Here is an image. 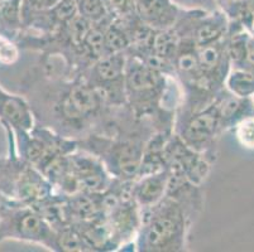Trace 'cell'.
<instances>
[{
    "mask_svg": "<svg viewBox=\"0 0 254 252\" xmlns=\"http://www.w3.org/2000/svg\"><path fill=\"white\" fill-rule=\"evenodd\" d=\"M239 0H216V3H220L223 5H228V6H232L234 4H237Z\"/></svg>",
    "mask_w": 254,
    "mask_h": 252,
    "instance_id": "obj_19",
    "label": "cell"
},
{
    "mask_svg": "<svg viewBox=\"0 0 254 252\" xmlns=\"http://www.w3.org/2000/svg\"><path fill=\"white\" fill-rule=\"evenodd\" d=\"M45 75L42 112L46 126L66 138L80 139L100 133L118 107H110L98 90L81 76Z\"/></svg>",
    "mask_w": 254,
    "mask_h": 252,
    "instance_id": "obj_1",
    "label": "cell"
},
{
    "mask_svg": "<svg viewBox=\"0 0 254 252\" xmlns=\"http://www.w3.org/2000/svg\"><path fill=\"white\" fill-rule=\"evenodd\" d=\"M68 161L80 192L101 193L109 188L114 179L103 161L89 151L77 149L68 155Z\"/></svg>",
    "mask_w": 254,
    "mask_h": 252,
    "instance_id": "obj_7",
    "label": "cell"
},
{
    "mask_svg": "<svg viewBox=\"0 0 254 252\" xmlns=\"http://www.w3.org/2000/svg\"><path fill=\"white\" fill-rule=\"evenodd\" d=\"M78 14L89 19L94 24H99L109 19L103 0H75Z\"/></svg>",
    "mask_w": 254,
    "mask_h": 252,
    "instance_id": "obj_14",
    "label": "cell"
},
{
    "mask_svg": "<svg viewBox=\"0 0 254 252\" xmlns=\"http://www.w3.org/2000/svg\"><path fill=\"white\" fill-rule=\"evenodd\" d=\"M112 20L126 23L138 18L134 0H103Z\"/></svg>",
    "mask_w": 254,
    "mask_h": 252,
    "instance_id": "obj_13",
    "label": "cell"
},
{
    "mask_svg": "<svg viewBox=\"0 0 254 252\" xmlns=\"http://www.w3.org/2000/svg\"><path fill=\"white\" fill-rule=\"evenodd\" d=\"M126 53L106 54L81 73L82 78L95 87L110 107L127 106Z\"/></svg>",
    "mask_w": 254,
    "mask_h": 252,
    "instance_id": "obj_6",
    "label": "cell"
},
{
    "mask_svg": "<svg viewBox=\"0 0 254 252\" xmlns=\"http://www.w3.org/2000/svg\"><path fill=\"white\" fill-rule=\"evenodd\" d=\"M180 8H184L185 10H201V11H215L216 0H173Z\"/></svg>",
    "mask_w": 254,
    "mask_h": 252,
    "instance_id": "obj_17",
    "label": "cell"
},
{
    "mask_svg": "<svg viewBox=\"0 0 254 252\" xmlns=\"http://www.w3.org/2000/svg\"><path fill=\"white\" fill-rule=\"evenodd\" d=\"M8 240L60 251L57 232L33 207L0 196V244Z\"/></svg>",
    "mask_w": 254,
    "mask_h": 252,
    "instance_id": "obj_3",
    "label": "cell"
},
{
    "mask_svg": "<svg viewBox=\"0 0 254 252\" xmlns=\"http://www.w3.org/2000/svg\"><path fill=\"white\" fill-rule=\"evenodd\" d=\"M19 58L18 45L9 36L0 33V64L11 66Z\"/></svg>",
    "mask_w": 254,
    "mask_h": 252,
    "instance_id": "obj_15",
    "label": "cell"
},
{
    "mask_svg": "<svg viewBox=\"0 0 254 252\" xmlns=\"http://www.w3.org/2000/svg\"><path fill=\"white\" fill-rule=\"evenodd\" d=\"M235 126V134L240 144L249 149H254V117H244Z\"/></svg>",
    "mask_w": 254,
    "mask_h": 252,
    "instance_id": "obj_16",
    "label": "cell"
},
{
    "mask_svg": "<svg viewBox=\"0 0 254 252\" xmlns=\"http://www.w3.org/2000/svg\"><path fill=\"white\" fill-rule=\"evenodd\" d=\"M134 3L138 18L154 31L173 28L184 13L173 0H134Z\"/></svg>",
    "mask_w": 254,
    "mask_h": 252,
    "instance_id": "obj_9",
    "label": "cell"
},
{
    "mask_svg": "<svg viewBox=\"0 0 254 252\" xmlns=\"http://www.w3.org/2000/svg\"><path fill=\"white\" fill-rule=\"evenodd\" d=\"M104 45L106 54L114 53H126L130 47V38L128 32L122 23L110 20L104 32Z\"/></svg>",
    "mask_w": 254,
    "mask_h": 252,
    "instance_id": "obj_11",
    "label": "cell"
},
{
    "mask_svg": "<svg viewBox=\"0 0 254 252\" xmlns=\"http://www.w3.org/2000/svg\"><path fill=\"white\" fill-rule=\"evenodd\" d=\"M0 122L13 133H28L36 126L32 106L18 95H11L0 87Z\"/></svg>",
    "mask_w": 254,
    "mask_h": 252,
    "instance_id": "obj_8",
    "label": "cell"
},
{
    "mask_svg": "<svg viewBox=\"0 0 254 252\" xmlns=\"http://www.w3.org/2000/svg\"><path fill=\"white\" fill-rule=\"evenodd\" d=\"M198 212L166 194L161 202L140 211L135 250L143 252H177L187 246L193 217Z\"/></svg>",
    "mask_w": 254,
    "mask_h": 252,
    "instance_id": "obj_2",
    "label": "cell"
},
{
    "mask_svg": "<svg viewBox=\"0 0 254 252\" xmlns=\"http://www.w3.org/2000/svg\"><path fill=\"white\" fill-rule=\"evenodd\" d=\"M246 61H248L252 66H254V41H252V39H249L248 45H247Z\"/></svg>",
    "mask_w": 254,
    "mask_h": 252,
    "instance_id": "obj_18",
    "label": "cell"
},
{
    "mask_svg": "<svg viewBox=\"0 0 254 252\" xmlns=\"http://www.w3.org/2000/svg\"><path fill=\"white\" fill-rule=\"evenodd\" d=\"M176 134L191 149L202 152L214 160L216 138L223 131L219 111V97L202 110L176 116Z\"/></svg>",
    "mask_w": 254,
    "mask_h": 252,
    "instance_id": "obj_5",
    "label": "cell"
},
{
    "mask_svg": "<svg viewBox=\"0 0 254 252\" xmlns=\"http://www.w3.org/2000/svg\"><path fill=\"white\" fill-rule=\"evenodd\" d=\"M52 194L55 189L47 178L20 155L0 160V196L34 205Z\"/></svg>",
    "mask_w": 254,
    "mask_h": 252,
    "instance_id": "obj_4",
    "label": "cell"
},
{
    "mask_svg": "<svg viewBox=\"0 0 254 252\" xmlns=\"http://www.w3.org/2000/svg\"><path fill=\"white\" fill-rule=\"evenodd\" d=\"M171 170L168 168L151 174L140 175L131 187V196L140 211L148 209L161 202L167 193Z\"/></svg>",
    "mask_w": 254,
    "mask_h": 252,
    "instance_id": "obj_10",
    "label": "cell"
},
{
    "mask_svg": "<svg viewBox=\"0 0 254 252\" xmlns=\"http://www.w3.org/2000/svg\"><path fill=\"white\" fill-rule=\"evenodd\" d=\"M224 86L234 96L248 99L254 95V73L242 68L232 69L226 75Z\"/></svg>",
    "mask_w": 254,
    "mask_h": 252,
    "instance_id": "obj_12",
    "label": "cell"
}]
</instances>
